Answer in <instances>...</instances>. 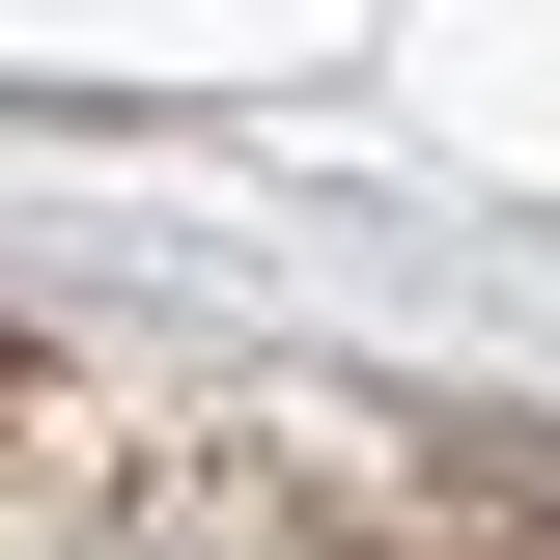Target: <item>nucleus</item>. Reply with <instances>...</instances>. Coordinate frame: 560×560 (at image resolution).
I'll return each instance as SVG.
<instances>
[{"label":"nucleus","instance_id":"f257e3e1","mask_svg":"<svg viewBox=\"0 0 560 560\" xmlns=\"http://www.w3.org/2000/svg\"><path fill=\"white\" fill-rule=\"evenodd\" d=\"M113 560H337V504L253 477V448H197V477H140V533H113Z\"/></svg>","mask_w":560,"mask_h":560}]
</instances>
